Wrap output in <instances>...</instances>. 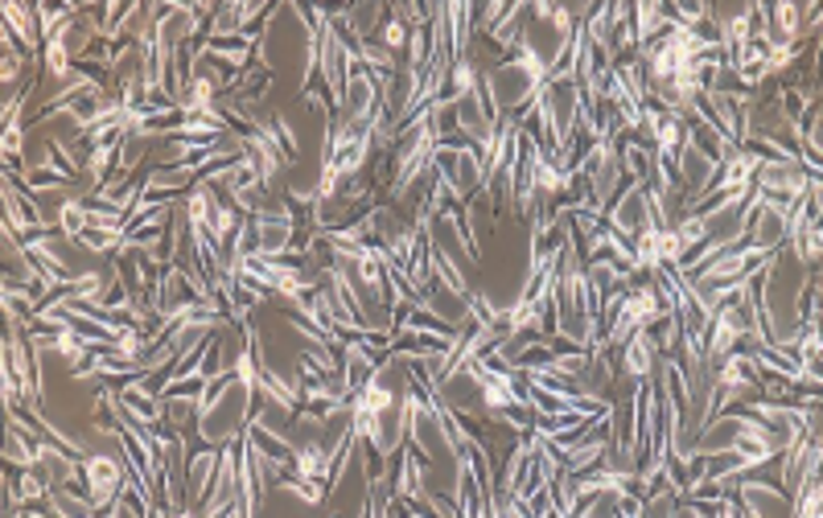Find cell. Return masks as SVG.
Masks as SVG:
<instances>
[{
	"label": "cell",
	"instance_id": "cell-4",
	"mask_svg": "<svg viewBox=\"0 0 823 518\" xmlns=\"http://www.w3.org/2000/svg\"><path fill=\"white\" fill-rule=\"evenodd\" d=\"M433 173L436 182L449 189V206H465L482 186V157L474 144L465 141H445L436 144L433 153Z\"/></svg>",
	"mask_w": 823,
	"mask_h": 518
},
{
	"label": "cell",
	"instance_id": "cell-15",
	"mask_svg": "<svg viewBox=\"0 0 823 518\" xmlns=\"http://www.w3.org/2000/svg\"><path fill=\"white\" fill-rule=\"evenodd\" d=\"M260 13H272V9H268V4H244V0H235V4H218L215 17H210L206 38H239V33H256L251 21H256Z\"/></svg>",
	"mask_w": 823,
	"mask_h": 518
},
{
	"label": "cell",
	"instance_id": "cell-22",
	"mask_svg": "<svg viewBox=\"0 0 823 518\" xmlns=\"http://www.w3.org/2000/svg\"><path fill=\"white\" fill-rule=\"evenodd\" d=\"M45 510L59 518H88V515H100V506L91 503V498H83V494H74V489L59 486L45 494Z\"/></svg>",
	"mask_w": 823,
	"mask_h": 518
},
{
	"label": "cell",
	"instance_id": "cell-26",
	"mask_svg": "<svg viewBox=\"0 0 823 518\" xmlns=\"http://www.w3.org/2000/svg\"><path fill=\"white\" fill-rule=\"evenodd\" d=\"M379 42H383L391 54H395L400 45H408V25H404V21H395V17H391V21H383V33H379Z\"/></svg>",
	"mask_w": 823,
	"mask_h": 518
},
{
	"label": "cell",
	"instance_id": "cell-12",
	"mask_svg": "<svg viewBox=\"0 0 823 518\" xmlns=\"http://www.w3.org/2000/svg\"><path fill=\"white\" fill-rule=\"evenodd\" d=\"M256 50H260V33H239V38H206L198 45V54L215 58L223 62L227 71H239L244 74L251 62H256Z\"/></svg>",
	"mask_w": 823,
	"mask_h": 518
},
{
	"label": "cell",
	"instance_id": "cell-2",
	"mask_svg": "<svg viewBox=\"0 0 823 518\" xmlns=\"http://www.w3.org/2000/svg\"><path fill=\"white\" fill-rule=\"evenodd\" d=\"M573 17H568V4H548L539 0L532 4V21L523 25V38L515 50H523L527 58H535L544 74H552L564 62L568 45H573Z\"/></svg>",
	"mask_w": 823,
	"mask_h": 518
},
{
	"label": "cell",
	"instance_id": "cell-14",
	"mask_svg": "<svg viewBox=\"0 0 823 518\" xmlns=\"http://www.w3.org/2000/svg\"><path fill=\"white\" fill-rule=\"evenodd\" d=\"M659 345H655V333L647 330H638L630 342L621 345V374L626 379H655V371H659Z\"/></svg>",
	"mask_w": 823,
	"mask_h": 518
},
{
	"label": "cell",
	"instance_id": "cell-27",
	"mask_svg": "<svg viewBox=\"0 0 823 518\" xmlns=\"http://www.w3.org/2000/svg\"><path fill=\"white\" fill-rule=\"evenodd\" d=\"M506 9H511L506 0H498V4H482V9H477V13H474L477 29H486V33H491V29L498 25V21H503V17H506Z\"/></svg>",
	"mask_w": 823,
	"mask_h": 518
},
{
	"label": "cell",
	"instance_id": "cell-11",
	"mask_svg": "<svg viewBox=\"0 0 823 518\" xmlns=\"http://www.w3.org/2000/svg\"><path fill=\"white\" fill-rule=\"evenodd\" d=\"M83 474H88V481H91V503L103 510V506L124 489V481H128V460L95 453V457H83Z\"/></svg>",
	"mask_w": 823,
	"mask_h": 518
},
{
	"label": "cell",
	"instance_id": "cell-28",
	"mask_svg": "<svg viewBox=\"0 0 823 518\" xmlns=\"http://www.w3.org/2000/svg\"><path fill=\"white\" fill-rule=\"evenodd\" d=\"M25 58H30V54H4V66H0V79H4V86H13V79H21V74H25Z\"/></svg>",
	"mask_w": 823,
	"mask_h": 518
},
{
	"label": "cell",
	"instance_id": "cell-25",
	"mask_svg": "<svg viewBox=\"0 0 823 518\" xmlns=\"http://www.w3.org/2000/svg\"><path fill=\"white\" fill-rule=\"evenodd\" d=\"M676 235H679V244L688 247V251H692V247H700V244H704V218H700V215H683L676 222Z\"/></svg>",
	"mask_w": 823,
	"mask_h": 518
},
{
	"label": "cell",
	"instance_id": "cell-3",
	"mask_svg": "<svg viewBox=\"0 0 823 518\" xmlns=\"http://www.w3.org/2000/svg\"><path fill=\"white\" fill-rule=\"evenodd\" d=\"M544 79H548V74H544V66H539L535 58H527L523 50H511L498 71H486V83H491V95H494L498 115L527 112L535 100V91L544 86Z\"/></svg>",
	"mask_w": 823,
	"mask_h": 518
},
{
	"label": "cell",
	"instance_id": "cell-8",
	"mask_svg": "<svg viewBox=\"0 0 823 518\" xmlns=\"http://www.w3.org/2000/svg\"><path fill=\"white\" fill-rule=\"evenodd\" d=\"M362 436H367V445L376 448L379 457H395V453L404 448V436H408L404 400L388 403V407H379V412H371V416L362 419Z\"/></svg>",
	"mask_w": 823,
	"mask_h": 518
},
{
	"label": "cell",
	"instance_id": "cell-19",
	"mask_svg": "<svg viewBox=\"0 0 823 518\" xmlns=\"http://www.w3.org/2000/svg\"><path fill=\"white\" fill-rule=\"evenodd\" d=\"M256 387H260L272 403H280V407H289V412H301V391H297V383H289L285 374H276L272 366H268V359H260V371H256Z\"/></svg>",
	"mask_w": 823,
	"mask_h": 518
},
{
	"label": "cell",
	"instance_id": "cell-7",
	"mask_svg": "<svg viewBox=\"0 0 823 518\" xmlns=\"http://www.w3.org/2000/svg\"><path fill=\"white\" fill-rule=\"evenodd\" d=\"M791 210L794 201L782 198H765L758 201V210L750 218V230H745V244L758 247V251H779L786 244V227H791Z\"/></svg>",
	"mask_w": 823,
	"mask_h": 518
},
{
	"label": "cell",
	"instance_id": "cell-6",
	"mask_svg": "<svg viewBox=\"0 0 823 518\" xmlns=\"http://www.w3.org/2000/svg\"><path fill=\"white\" fill-rule=\"evenodd\" d=\"M585 177H589V189H593V206L606 215L609 210V198L618 194V186H621V157H618V141H597L580 157V165H577Z\"/></svg>",
	"mask_w": 823,
	"mask_h": 518
},
{
	"label": "cell",
	"instance_id": "cell-18",
	"mask_svg": "<svg viewBox=\"0 0 823 518\" xmlns=\"http://www.w3.org/2000/svg\"><path fill=\"white\" fill-rule=\"evenodd\" d=\"M4 29L13 33L25 54H33L42 45V25H38V9L33 4H4Z\"/></svg>",
	"mask_w": 823,
	"mask_h": 518
},
{
	"label": "cell",
	"instance_id": "cell-16",
	"mask_svg": "<svg viewBox=\"0 0 823 518\" xmlns=\"http://www.w3.org/2000/svg\"><path fill=\"white\" fill-rule=\"evenodd\" d=\"M218 465H223V448L206 445L203 453L189 457V515H198V506L206 503V494L215 489Z\"/></svg>",
	"mask_w": 823,
	"mask_h": 518
},
{
	"label": "cell",
	"instance_id": "cell-1",
	"mask_svg": "<svg viewBox=\"0 0 823 518\" xmlns=\"http://www.w3.org/2000/svg\"><path fill=\"white\" fill-rule=\"evenodd\" d=\"M256 383L239 371L215 374L203 391V412H198V436L206 445H232L247 428V412L256 403Z\"/></svg>",
	"mask_w": 823,
	"mask_h": 518
},
{
	"label": "cell",
	"instance_id": "cell-9",
	"mask_svg": "<svg viewBox=\"0 0 823 518\" xmlns=\"http://www.w3.org/2000/svg\"><path fill=\"white\" fill-rule=\"evenodd\" d=\"M235 460H239V503H244V515H256L264 506V494L272 489V474H268V465L251 448L247 436H239V457Z\"/></svg>",
	"mask_w": 823,
	"mask_h": 518
},
{
	"label": "cell",
	"instance_id": "cell-21",
	"mask_svg": "<svg viewBox=\"0 0 823 518\" xmlns=\"http://www.w3.org/2000/svg\"><path fill=\"white\" fill-rule=\"evenodd\" d=\"M527 17H532V4H523V0H515L511 9H506V17L498 21V25L491 29V42L503 50V54H511L515 45H519L523 38V25H527Z\"/></svg>",
	"mask_w": 823,
	"mask_h": 518
},
{
	"label": "cell",
	"instance_id": "cell-17",
	"mask_svg": "<svg viewBox=\"0 0 823 518\" xmlns=\"http://www.w3.org/2000/svg\"><path fill=\"white\" fill-rule=\"evenodd\" d=\"M457 498V510H462V518H486L491 515V494L482 489V481H477V474H474V465L470 460H457V489H453Z\"/></svg>",
	"mask_w": 823,
	"mask_h": 518
},
{
	"label": "cell",
	"instance_id": "cell-5",
	"mask_svg": "<svg viewBox=\"0 0 823 518\" xmlns=\"http://www.w3.org/2000/svg\"><path fill=\"white\" fill-rule=\"evenodd\" d=\"M676 177H679V189H683V206H688V215L696 210V201L704 198L708 189L717 186V173H721V160L712 157V153H704L700 144L688 136V141L679 144L676 153Z\"/></svg>",
	"mask_w": 823,
	"mask_h": 518
},
{
	"label": "cell",
	"instance_id": "cell-23",
	"mask_svg": "<svg viewBox=\"0 0 823 518\" xmlns=\"http://www.w3.org/2000/svg\"><path fill=\"white\" fill-rule=\"evenodd\" d=\"M260 132H268V136H272V141L285 148V157H289V160L301 153V141H297V132H292V124L285 120V115H268Z\"/></svg>",
	"mask_w": 823,
	"mask_h": 518
},
{
	"label": "cell",
	"instance_id": "cell-13",
	"mask_svg": "<svg viewBox=\"0 0 823 518\" xmlns=\"http://www.w3.org/2000/svg\"><path fill=\"white\" fill-rule=\"evenodd\" d=\"M338 359H342V379H347V395L354 400L367 383H371V374L379 371V359L376 350L367 342H359V338H347L342 342V350H338Z\"/></svg>",
	"mask_w": 823,
	"mask_h": 518
},
{
	"label": "cell",
	"instance_id": "cell-10",
	"mask_svg": "<svg viewBox=\"0 0 823 518\" xmlns=\"http://www.w3.org/2000/svg\"><path fill=\"white\" fill-rule=\"evenodd\" d=\"M729 489H737V503L745 518H765V515H791V498L782 486H765L753 481L750 474H741Z\"/></svg>",
	"mask_w": 823,
	"mask_h": 518
},
{
	"label": "cell",
	"instance_id": "cell-20",
	"mask_svg": "<svg viewBox=\"0 0 823 518\" xmlns=\"http://www.w3.org/2000/svg\"><path fill=\"white\" fill-rule=\"evenodd\" d=\"M618 157H621V173L630 182H650V173H655V144H647L642 136H630L618 148Z\"/></svg>",
	"mask_w": 823,
	"mask_h": 518
},
{
	"label": "cell",
	"instance_id": "cell-24",
	"mask_svg": "<svg viewBox=\"0 0 823 518\" xmlns=\"http://www.w3.org/2000/svg\"><path fill=\"white\" fill-rule=\"evenodd\" d=\"M83 227H88V210H83V201H62L59 206V230L66 235V239H79L83 235Z\"/></svg>",
	"mask_w": 823,
	"mask_h": 518
}]
</instances>
